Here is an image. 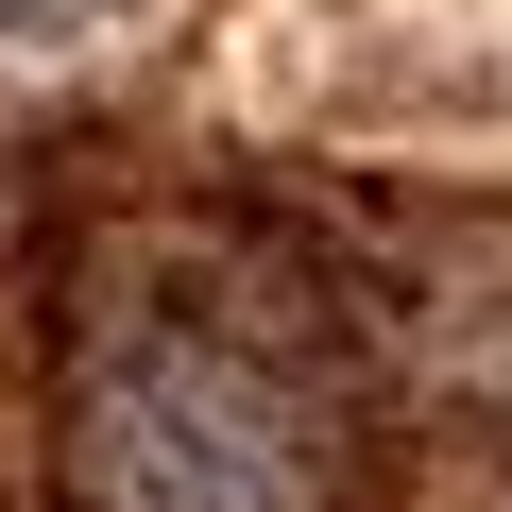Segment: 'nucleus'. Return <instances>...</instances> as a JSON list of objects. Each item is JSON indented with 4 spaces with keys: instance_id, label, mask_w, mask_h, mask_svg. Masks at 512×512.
<instances>
[{
    "instance_id": "1",
    "label": "nucleus",
    "mask_w": 512,
    "mask_h": 512,
    "mask_svg": "<svg viewBox=\"0 0 512 512\" xmlns=\"http://www.w3.org/2000/svg\"><path fill=\"white\" fill-rule=\"evenodd\" d=\"M52 495L69 512H342L359 495V342L274 239H137L52 342Z\"/></svg>"
},
{
    "instance_id": "2",
    "label": "nucleus",
    "mask_w": 512,
    "mask_h": 512,
    "mask_svg": "<svg viewBox=\"0 0 512 512\" xmlns=\"http://www.w3.org/2000/svg\"><path fill=\"white\" fill-rule=\"evenodd\" d=\"M154 18L171 0H0V69H69V52H120Z\"/></svg>"
}]
</instances>
